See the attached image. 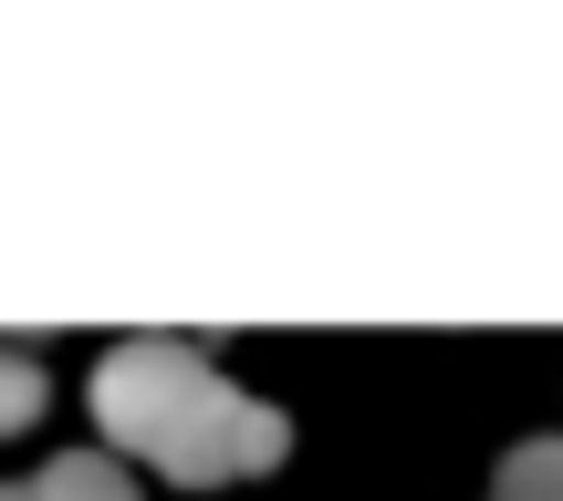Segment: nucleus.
<instances>
[{
	"label": "nucleus",
	"mask_w": 563,
	"mask_h": 501,
	"mask_svg": "<svg viewBox=\"0 0 563 501\" xmlns=\"http://www.w3.org/2000/svg\"><path fill=\"white\" fill-rule=\"evenodd\" d=\"M32 418H42V366L0 345V439H21Z\"/></svg>",
	"instance_id": "nucleus-5"
},
{
	"label": "nucleus",
	"mask_w": 563,
	"mask_h": 501,
	"mask_svg": "<svg viewBox=\"0 0 563 501\" xmlns=\"http://www.w3.org/2000/svg\"><path fill=\"white\" fill-rule=\"evenodd\" d=\"M32 501H146V491L125 481V470L104 460V449H63V460L32 481Z\"/></svg>",
	"instance_id": "nucleus-3"
},
{
	"label": "nucleus",
	"mask_w": 563,
	"mask_h": 501,
	"mask_svg": "<svg viewBox=\"0 0 563 501\" xmlns=\"http://www.w3.org/2000/svg\"><path fill=\"white\" fill-rule=\"evenodd\" d=\"M0 501H32V491H0Z\"/></svg>",
	"instance_id": "nucleus-6"
},
{
	"label": "nucleus",
	"mask_w": 563,
	"mask_h": 501,
	"mask_svg": "<svg viewBox=\"0 0 563 501\" xmlns=\"http://www.w3.org/2000/svg\"><path fill=\"white\" fill-rule=\"evenodd\" d=\"M282 449H292L282 407L241 397V386H220V407H209V418L188 428L157 470H167V481H188V491H220V481H251V470H282Z\"/></svg>",
	"instance_id": "nucleus-2"
},
{
	"label": "nucleus",
	"mask_w": 563,
	"mask_h": 501,
	"mask_svg": "<svg viewBox=\"0 0 563 501\" xmlns=\"http://www.w3.org/2000/svg\"><path fill=\"white\" fill-rule=\"evenodd\" d=\"M220 386L230 377L199 356V345H115V356L95 366V418H104V439H115V449L167 460V449L220 407Z\"/></svg>",
	"instance_id": "nucleus-1"
},
{
	"label": "nucleus",
	"mask_w": 563,
	"mask_h": 501,
	"mask_svg": "<svg viewBox=\"0 0 563 501\" xmlns=\"http://www.w3.org/2000/svg\"><path fill=\"white\" fill-rule=\"evenodd\" d=\"M490 501H563V439H522L490 481Z\"/></svg>",
	"instance_id": "nucleus-4"
}]
</instances>
